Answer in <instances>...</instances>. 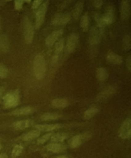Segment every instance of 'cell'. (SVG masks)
Wrapping results in <instances>:
<instances>
[{"label":"cell","instance_id":"cell-1","mask_svg":"<svg viewBox=\"0 0 131 158\" xmlns=\"http://www.w3.org/2000/svg\"><path fill=\"white\" fill-rule=\"evenodd\" d=\"M33 70L36 79L41 80L46 72V63L44 56L41 54L36 56L33 61Z\"/></svg>","mask_w":131,"mask_h":158},{"label":"cell","instance_id":"cell-2","mask_svg":"<svg viewBox=\"0 0 131 158\" xmlns=\"http://www.w3.org/2000/svg\"><path fill=\"white\" fill-rule=\"evenodd\" d=\"M3 101L6 108H11L17 106L20 101L18 91H14L7 93L3 98Z\"/></svg>","mask_w":131,"mask_h":158},{"label":"cell","instance_id":"cell-3","mask_svg":"<svg viewBox=\"0 0 131 158\" xmlns=\"http://www.w3.org/2000/svg\"><path fill=\"white\" fill-rule=\"evenodd\" d=\"M23 28L25 42L27 44H31L32 43L34 38V27L27 16L24 17L23 19Z\"/></svg>","mask_w":131,"mask_h":158},{"label":"cell","instance_id":"cell-4","mask_svg":"<svg viewBox=\"0 0 131 158\" xmlns=\"http://www.w3.org/2000/svg\"><path fill=\"white\" fill-rule=\"evenodd\" d=\"M48 5L49 2L48 1L45 2L39 7H38V9L36 11L35 24V28L36 29L39 30L40 28L43 24L45 19V15L48 9Z\"/></svg>","mask_w":131,"mask_h":158},{"label":"cell","instance_id":"cell-5","mask_svg":"<svg viewBox=\"0 0 131 158\" xmlns=\"http://www.w3.org/2000/svg\"><path fill=\"white\" fill-rule=\"evenodd\" d=\"M103 34V28L97 27H92L89 32V41L92 45H96L100 43Z\"/></svg>","mask_w":131,"mask_h":158},{"label":"cell","instance_id":"cell-6","mask_svg":"<svg viewBox=\"0 0 131 158\" xmlns=\"http://www.w3.org/2000/svg\"><path fill=\"white\" fill-rule=\"evenodd\" d=\"M131 120L129 118L126 119L122 125L121 126L119 130V136L122 139H126L130 138Z\"/></svg>","mask_w":131,"mask_h":158},{"label":"cell","instance_id":"cell-7","mask_svg":"<svg viewBox=\"0 0 131 158\" xmlns=\"http://www.w3.org/2000/svg\"><path fill=\"white\" fill-rule=\"evenodd\" d=\"M116 17V13L114 6H109L107 7L105 13L103 15V20L105 27L109 26L114 22Z\"/></svg>","mask_w":131,"mask_h":158},{"label":"cell","instance_id":"cell-8","mask_svg":"<svg viewBox=\"0 0 131 158\" xmlns=\"http://www.w3.org/2000/svg\"><path fill=\"white\" fill-rule=\"evenodd\" d=\"M90 136V134L88 133H84L75 135L70 139L69 145L71 148H76L80 146Z\"/></svg>","mask_w":131,"mask_h":158},{"label":"cell","instance_id":"cell-9","mask_svg":"<svg viewBox=\"0 0 131 158\" xmlns=\"http://www.w3.org/2000/svg\"><path fill=\"white\" fill-rule=\"evenodd\" d=\"M79 36L76 33H72L70 34L66 44V51L69 53H72L77 47L79 42Z\"/></svg>","mask_w":131,"mask_h":158},{"label":"cell","instance_id":"cell-10","mask_svg":"<svg viewBox=\"0 0 131 158\" xmlns=\"http://www.w3.org/2000/svg\"><path fill=\"white\" fill-rule=\"evenodd\" d=\"M131 14V0H122L121 4V15L123 19H128Z\"/></svg>","mask_w":131,"mask_h":158},{"label":"cell","instance_id":"cell-11","mask_svg":"<svg viewBox=\"0 0 131 158\" xmlns=\"http://www.w3.org/2000/svg\"><path fill=\"white\" fill-rule=\"evenodd\" d=\"M71 16L69 14H59L56 15L52 20V24L54 26L66 25L70 20Z\"/></svg>","mask_w":131,"mask_h":158},{"label":"cell","instance_id":"cell-12","mask_svg":"<svg viewBox=\"0 0 131 158\" xmlns=\"http://www.w3.org/2000/svg\"><path fill=\"white\" fill-rule=\"evenodd\" d=\"M63 33V30L62 29L55 31L52 32L45 40V44L47 47H51L55 42Z\"/></svg>","mask_w":131,"mask_h":158},{"label":"cell","instance_id":"cell-13","mask_svg":"<svg viewBox=\"0 0 131 158\" xmlns=\"http://www.w3.org/2000/svg\"><path fill=\"white\" fill-rule=\"evenodd\" d=\"M107 59L108 62L114 64H121L123 62L122 56L112 51L109 52L108 54Z\"/></svg>","mask_w":131,"mask_h":158},{"label":"cell","instance_id":"cell-14","mask_svg":"<svg viewBox=\"0 0 131 158\" xmlns=\"http://www.w3.org/2000/svg\"><path fill=\"white\" fill-rule=\"evenodd\" d=\"M63 127L61 124H38L35 126V128L39 131H50L60 129Z\"/></svg>","mask_w":131,"mask_h":158},{"label":"cell","instance_id":"cell-15","mask_svg":"<svg viewBox=\"0 0 131 158\" xmlns=\"http://www.w3.org/2000/svg\"><path fill=\"white\" fill-rule=\"evenodd\" d=\"M46 149L50 152L59 153L64 152L66 150V146L58 143H51L46 146Z\"/></svg>","mask_w":131,"mask_h":158},{"label":"cell","instance_id":"cell-16","mask_svg":"<svg viewBox=\"0 0 131 158\" xmlns=\"http://www.w3.org/2000/svg\"><path fill=\"white\" fill-rule=\"evenodd\" d=\"M10 43L7 37L4 34H0V52H6L9 50Z\"/></svg>","mask_w":131,"mask_h":158},{"label":"cell","instance_id":"cell-17","mask_svg":"<svg viewBox=\"0 0 131 158\" xmlns=\"http://www.w3.org/2000/svg\"><path fill=\"white\" fill-rule=\"evenodd\" d=\"M33 109L31 107H25L13 110L11 112L10 115L18 116L27 115L33 113Z\"/></svg>","mask_w":131,"mask_h":158},{"label":"cell","instance_id":"cell-18","mask_svg":"<svg viewBox=\"0 0 131 158\" xmlns=\"http://www.w3.org/2000/svg\"><path fill=\"white\" fill-rule=\"evenodd\" d=\"M84 2L80 0L76 3L72 11V16L75 19H77L80 17L83 10Z\"/></svg>","mask_w":131,"mask_h":158},{"label":"cell","instance_id":"cell-19","mask_svg":"<svg viewBox=\"0 0 131 158\" xmlns=\"http://www.w3.org/2000/svg\"><path fill=\"white\" fill-rule=\"evenodd\" d=\"M32 121L31 120H23L18 121L13 124L14 129L18 130H23L28 128L32 124Z\"/></svg>","mask_w":131,"mask_h":158},{"label":"cell","instance_id":"cell-20","mask_svg":"<svg viewBox=\"0 0 131 158\" xmlns=\"http://www.w3.org/2000/svg\"><path fill=\"white\" fill-rule=\"evenodd\" d=\"M96 77L97 80L100 81H104L108 79V72L104 68H98L96 69Z\"/></svg>","mask_w":131,"mask_h":158},{"label":"cell","instance_id":"cell-21","mask_svg":"<svg viewBox=\"0 0 131 158\" xmlns=\"http://www.w3.org/2000/svg\"><path fill=\"white\" fill-rule=\"evenodd\" d=\"M52 105L57 108H64L68 106V101L65 98H55L52 101Z\"/></svg>","mask_w":131,"mask_h":158},{"label":"cell","instance_id":"cell-22","mask_svg":"<svg viewBox=\"0 0 131 158\" xmlns=\"http://www.w3.org/2000/svg\"><path fill=\"white\" fill-rule=\"evenodd\" d=\"M60 115L56 113L47 112L44 113L40 118L41 120L43 121H48L55 120L60 118Z\"/></svg>","mask_w":131,"mask_h":158},{"label":"cell","instance_id":"cell-23","mask_svg":"<svg viewBox=\"0 0 131 158\" xmlns=\"http://www.w3.org/2000/svg\"><path fill=\"white\" fill-rule=\"evenodd\" d=\"M40 135V132L39 130H33L26 134L23 137L24 141H31L34 138L39 137Z\"/></svg>","mask_w":131,"mask_h":158},{"label":"cell","instance_id":"cell-24","mask_svg":"<svg viewBox=\"0 0 131 158\" xmlns=\"http://www.w3.org/2000/svg\"><path fill=\"white\" fill-rule=\"evenodd\" d=\"M80 24L81 27L84 31L86 32L88 31L89 26V15L88 13H85L84 15L82 17Z\"/></svg>","mask_w":131,"mask_h":158},{"label":"cell","instance_id":"cell-25","mask_svg":"<svg viewBox=\"0 0 131 158\" xmlns=\"http://www.w3.org/2000/svg\"><path fill=\"white\" fill-rule=\"evenodd\" d=\"M68 135L65 133H57L53 134L51 137V141L54 142H62L68 138Z\"/></svg>","mask_w":131,"mask_h":158},{"label":"cell","instance_id":"cell-26","mask_svg":"<svg viewBox=\"0 0 131 158\" xmlns=\"http://www.w3.org/2000/svg\"><path fill=\"white\" fill-rule=\"evenodd\" d=\"M99 111V110L97 108L94 107L90 108L84 112V118L86 119H89L91 118L94 117Z\"/></svg>","mask_w":131,"mask_h":158},{"label":"cell","instance_id":"cell-27","mask_svg":"<svg viewBox=\"0 0 131 158\" xmlns=\"http://www.w3.org/2000/svg\"><path fill=\"white\" fill-rule=\"evenodd\" d=\"M94 18L96 23V27H98L104 28L105 27L103 20V15L98 13H96L94 14Z\"/></svg>","mask_w":131,"mask_h":158},{"label":"cell","instance_id":"cell-28","mask_svg":"<svg viewBox=\"0 0 131 158\" xmlns=\"http://www.w3.org/2000/svg\"><path fill=\"white\" fill-rule=\"evenodd\" d=\"M64 40L63 39H61L57 42L55 43V52L56 55L59 54L63 51L64 48Z\"/></svg>","mask_w":131,"mask_h":158},{"label":"cell","instance_id":"cell-29","mask_svg":"<svg viewBox=\"0 0 131 158\" xmlns=\"http://www.w3.org/2000/svg\"><path fill=\"white\" fill-rule=\"evenodd\" d=\"M23 150V147L20 145H16L14 147L12 152V157L16 158L18 156L22 153Z\"/></svg>","mask_w":131,"mask_h":158},{"label":"cell","instance_id":"cell-30","mask_svg":"<svg viewBox=\"0 0 131 158\" xmlns=\"http://www.w3.org/2000/svg\"><path fill=\"white\" fill-rule=\"evenodd\" d=\"M123 49L126 51H129L131 49V37L127 35L123 40Z\"/></svg>","mask_w":131,"mask_h":158},{"label":"cell","instance_id":"cell-31","mask_svg":"<svg viewBox=\"0 0 131 158\" xmlns=\"http://www.w3.org/2000/svg\"><path fill=\"white\" fill-rule=\"evenodd\" d=\"M52 134V133H51L46 134L40 138H39L37 141L38 144H43L44 143H46L48 140L51 138Z\"/></svg>","mask_w":131,"mask_h":158},{"label":"cell","instance_id":"cell-32","mask_svg":"<svg viewBox=\"0 0 131 158\" xmlns=\"http://www.w3.org/2000/svg\"><path fill=\"white\" fill-rule=\"evenodd\" d=\"M8 69L6 66L0 64V78H5L8 75Z\"/></svg>","mask_w":131,"mask_h":158},{"label":"cell","instance_id":"cell-33","mask_svg":"<svg viewBox=\"0 0 131 158\" xmlns=\"http://www.w3.org/2000/svg\"><path fill=\"white\" fill-rule=\"evenodd\" d=\"M24 0H15V1L14 7L16 10H20L23 7Z\"/></svg>","mask_w":131,"mask_h":158},{"label":"cell","instance_id":"cell-34","mask_svg":"<svg viewBox=\"0 0 131 158\" xmlns=\"http://www.w3.org/2000/svg\"><path fill=\"white\" fill-rule=\"evenodd\" d=\"M93 5L96 8L99 9L102 7L103 5V0H92Z\"/></svg>","mask_w":131,"mask_h":158},{"label":"cell","instance_id":"cell-35","mask_svg":"<svg viewBox=\"0 0 131 158\" xmlns=\"http://www.w3.org/2000/svg\"><path fill=\"white\" fill-rule=\"evenodd\" d=\"M43 1V0H34V2L32 3V9H37L38 7H39L41 5Z\"/></svg>","mask_w":131,"mask_h":158},{"label":"cell","instance_id":"cell-36","mask_svg":"<svg viewBox=\"0 0 131 158\" xmlns=\"http://www.w3.org/2000/svg\"><path fill=\"white\" fill-rule=\"evenodd\" d=\"M131 55H129L127 58V60H126V64H127V68H128V69H129V71H130V72L131 69Z\"/></svg>","mask_w":131,"mask_h":158},{"label":"cell","instance_id":"cell-37","mask_svg":"<svg viewBox=\"0 0 131 158\" xmlns=\"http://www.w3.org/2000/svg\"><path fill=\"white\" fill-rule=\"evenodd\" d=\"M58 56L57 55L54 56L52 58L51 61V63L52 64L54 65L56 64V62L58 61Z\"/></svg>","mask_w":131,"mask_h":158},{"label":"cell","instance_id":"cell-38","mask_svg":"<svg viewBox=\"0 0 131 158\" xmlns=\"http://www.w3.org/2000/svg\"><path fill=\"white\" fill-rule=\"evenodd\" d=\"M0 158H7V156L6 154H0Z\"/></svg>","mask_w":131,"mask_h":158},{"label":"cell","instance_id":"cell-39","mask_svg":"<svg viewBox=\"0 0 131 158\" xmlns=\"http://www.w3.org/2000/svg\"><path fill=\"white\" fill-rule=\"evenodd\" d=\"M56 158H68V157L66 156H59L57 157Z\"/></svg>","mask_w":131,"mask_h":158},{"label":"cell","instance_id":"cell-40","mask_svg":"<svg viewBox=\"0 0 131 158\" xmlns=\"http://www.w3.org/2000/svg\"><path fill=\"white\" fill-rule=\"evenodd\" d=\"M31 0H24V2H26L28 3H30L31 2Z\"/></svg>","mask_w":131,"mask_h":158},{"label":"cell","instance_id":"cell-41","mask_svg":"<svg viewBox=\"0 0 131 158\" xmlns=\"http://www.w3.org/2000/svg\"><path fill=\"white\" fill-rule=\"evenodd\" d=\"M1 17H0V29H1Z\"/></svg>","mask_w":131,"mask_h":158},{"label":"cell","instance_id":"cell-42","mask_svg":"<svg viewBox=\"0 0 131 158\" xmlns=\"http://www.w3.org/2000/svg\"><path fill=\"white\" fill-rule=\"evenodd\" d=\"M1 94H2V90H1V88H0V95H1Z\"/></svg>","mask_w":131,"mask_h":158},{"label":"cell","instance_id":"cell-43","mask_svg":"<svg viewBox=\"0 0 131 158\" xmlns=\"http://www.w3.org/2000/svg\"><path fill=\"white\" fill-rule=\"evenodd\" d=\"M2 149V145H1V144H0V150Z\"/></svg>","mask_w":131,"mask_h":158},{"label":"cell","instance_id":"cell-44","mask_svg":"<svg viewBox=\"0 0 131 158\" xmlns=\"http://www.w3.org/2000/svg\"><path fill=\"white\" fill-rule=\"evenodd\" d=\"M6 1H11V0H6Z\"/></svg>","mask_w":131,"mask_h":158}]
</instances>
